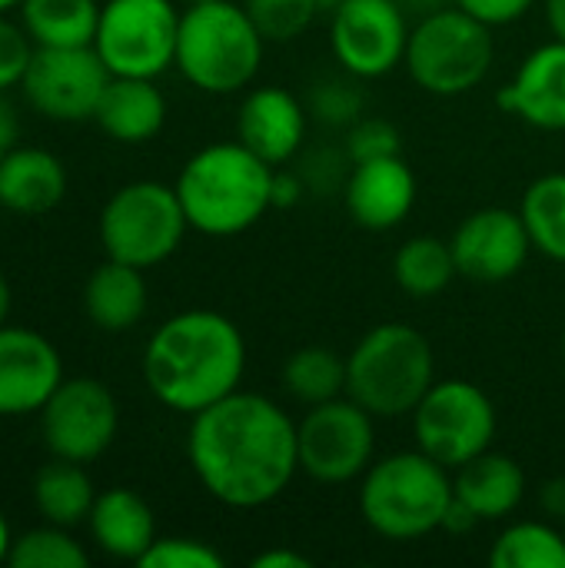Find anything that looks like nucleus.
<instances>
[{"mask_svg": "<svg viewBox=\"0 0 565 568\" xmlns=\"http://www.w3.org/2000/svg\"><path fill=\"white\" fill-rule=\"evenodd\" d=\"M186 459L210 499L260 509L280 499L300 473L296 423L263 393H230L190 416Z\"/></svg>", "mask_w": 565, "mask_h": 568, "instance_id": "f257e3e1", "label": "nucleus"}, {"mask_svg": "<svg viewBox=\"0 0 565 568\" xmlns=\"http://www.w3.org/2000/svg\"><path fill=\"white\" fill-rule=\"evenodd\" d=\"M246 373V339L240 326L216 310H186L153 329L143 349V383L153 399L180 416L240 389Z\"/></svg>", "mask_w": 565, "mask_h": 568, "instance_id": "f03ea898", "label": "nucleus"}, {"mask_svg": "<svg viewBox=\"0 0 565 568\" xmlns=\"http://www.w3.org/2000/svg\"><path fill=\"white\" fill-rule=\"evenodd\" d=\"M273 170L240 140L196 150L173 183L190 230L226 240L256 226L273 210Z\"/></svg>", "mask_w": 565, "mask_h": 568, "instance_id": "7ed1b4c3", "label": "nucleus"}, {"mask_svg": "<svg viewBox=\"0 0 565 568\" xmlns=\"http://www.w3.org/2000/svg\"><path fill=\"white\" fill-rule=\"evenodd\" d=\"M450 473L423 449L376 459L360 483L363 523L393 542H416L440 532L456 496Z\"/></svg>", "mask_w": 565, "mask_h": 568, "instance_id": "20e7f679", "label": "nucleus"}, {"mask_svg": "<svg viewBox=\"0 0 565 568\" xmlns=\"http://www.w3.org/2000/svg\"><path fill=\"white\" fill-rule=\"evenodd\" d=\"M436 383L430 339L410 323H380L346 356V396L376 419L413 416Z\"/></svg>", "mask_w": 565, "mask_h": 568, "instance_id": "39448f33", "label": "nucleus"}, {"mask_svg": "<svg viewBox=\"0 0 565 568\" xmlns=\"http://www.w3.org/2000/svg\"><path fill=\"white\" fill-rule=\"evenodd\" d=\"M266 37L256 30L243 3L210 0L180 13L173 67L203 93H236L260 73Z\"/></svg>", "mask_w": 565, "mask_h": 568, "instance_id": "423d86ee", "label": "nucleus"}, {"mask_svg": "<svg viewBox=\"0 0 565 568\" xmlns=\"http://www.w3.org/2000/svg\"><path fill=\"white\" fill-rule=\"evenodd\" d=\"M496 60L493 27L463 7H443L420 17L406 43V73L433 97H463L476 90Z\"/></svg>", "mask_w": 565, "mask_h": 568, "instance_id": "0eeeda50", "label": "nucleus"}, {"mask_svg": "<svg viewBox=\"0 0 565 568\" xmlns=\"http://www.w3.org/2000/svg\"><path fill=\"white\" fill-rule=\"evenodd\" d=\"M190 223L176 186L157 180H137L120 186L100 210V243L107 260L130 263L137 270H153L167 263Z\"/></svg>", "mask_w": 565, "mask_h": 568, "instance_id": "6e6552de", "label": "nucleus"}, {"mask_svg": "<svg viewBox=\"0 0 565 568\" xmlns=\"http://www.w3.org/2000/svg\"><path fill=\"white\" fill-rule=\"evenodd\" d=\"M410 419L416 449L453 473L483 456L500 426L493 399L470 379H436Z\"/></svg>", "mask_w": 565, "mask_h": 568, "instance_id": "1a4fd4ad", "label": "nucleus"}, {"mask_svg": "<svg viewBox=\"0 0 565 568\" xmlns=\"http://www.w3.org/2000/svg\"><path fill=\"white\" fill-rule=\"evenodd\" d=\"M180 10L173 0H107L93 50L113 77L157 80L176 60Z\"/></svg>", "mask_w": 565, "mask_h": 568, "instance_id": "9d476101", "label": "nucleus"}, {"mask_svg": "<svg viewBox=\"0 0 565 568\" xmlns=\"http://www.w3.org/2000/svg\"><path fill=\"white\" fill-rule=\"evenodd\" d=\"M300 473L323 486H346L360 479L376 456V416L350 396L310 406L296 423Z\"/></svg>", "mask_w": 565, "mask_h": 568, "instance_id": "9b49d317", "label": "nucleus"}, {"mask_svg": "<svg viewBox=\"0 0 565 568\" xmlns=\"http://www.w3.org/2000/svg\"><path fill=\"white\" fill-rule=\"evenodd\" d=\"M110 70L93 47H37L20 80L27 103L53 123L97 116Z\"/></svg>", "mask_w": 565, "mask_h": 568, "instance_id": "f8f14e48", "label": "nucleus"}, {"mask_svg": "<svg viewBox=\"0 0 565 568\" xmlns=\"http://www.w3.org/2000/svg\"><path fill=\"white\" fill-rule=\"evenodd\" d=\"M410 13L400 0H343L330 13V47L353 80H380L406 60Z\"/></svg>", "mask_w": 565, "mask_h": 568, "instance_id": "ddd939ff", "label": "nucleus"}, {"mask_svg": "<svg viewBox=\"0 0 565 568\" xmlns=\"http://www.w3.org/2000/svg\"><path fill=\"white\" fill-rule=\"evenodd\" d=\"M120 429V409L113 393L90 379V376H73L63 379L47 406L40 409V433L57 459L70 463H93L100 459Z\"/></svg>", "mask_w": 565, "mask_h": 568, "instance_id": "4468645a", "label": "nucleus"}, {"mask_svg": "<svg viewBox=\"0 0 565 568\" xmlns=\"http://www.w3.org/2000/svg\"><path fill=\"white\" fill-rule=\"evenodd\" d=\"M450 246L456 273L483 286L513 280L536 250L523 213L506 206H483L470 213L450 236Z\"/></svg>", "mask_w": 565, "mask_h": 568, "instance_id": "2eb2a0df", "label": "nucleus"}, {"mask_svg": "<svg viewBox=\"0 0 565 568\" xmlns=\"http://www.w3.org/2000/svg\"><path fill=\"white\" fill-rule=\"evenodd\" d=\"M63 383L57 346L30 326H0V419L33 416Z\"/></svg>", "mask_w": 565, "mask_h": 568, "instance_id": "dca6fc26", "label": "nucleus"}, {"mask_svg": "<svg viewBox=\"0 0 565 568\" xmlns=\"http://www.w3.org/2000/svg\"><path fill=\"white\" fill-rule=\"evenodd\" d=\"M343 203L356 226L370 233L396 230L416 206V173L403 153L353 163L343 180Z\"/></svg>", "mask_w": 565, "mask_h": 568, "instance_id": "f3484780", "label": "nucleus"}, {"mask_svg": "<svg viewBox=\"0 0 565 568\" xmlns=\"http://www.w3.org/2000/svg\"><path fill=\"white\" fill-rule=\"evenodd\" d=\"M306 103L286 87H256L243 97L236 113V140L270 166L290 163L306 140Z\"/></svg>", "mask_w": 565, "mask_h": 568, "instance_id": "a211bd4d", "label": "nucleus"}, {"mask_svg": "<svg viewBox=\"0 0 565 568\" xmlns=\"http://www.w3.org/2000/svg\"><path fill=\"white\" fill-rule=\"evenodd\" d=\"M500 106L543 133L565 130V40H549L526 53L516 77L500 90Z\"/></svg>", "mask_w": 565, "mask_h": 568, "instance_id": "6ab92c4d", "label": "nucleus"}, {"mask_svg": "<svg viewBox=\"0 0 565 568\" xmlns=\"http://www.w3.org/2000/svg\"><path fill=\"white\" fill-rule=\"evenodd\" d=\"M67 196L63 163L40 146H13L0 156V206L23 216H40Z\"/></svg>", "mask_w": 565, "mask_h": 568, "instance_id": "aec40b11", "label": "nucleus"}, {"mask_svg": "<svg viewBox=\"0 0 565 568\" xmlns=\"http://www.w3.org/2000/svg\"><path fill=\"white\" fill-rule=\"evenodd\" d=\"M453 493L480 523H500L523 506L526 473L513 456L486 449L483 456L456 469Z\"/></svg>", "mask_w": 565, "mask_h": 568, "instance_id": "412c9836", "label": "nucleus"}, {"mask_svg": "<svg viewBox=\"0 0 565 568\" xmlns=\"http://www.w3.org/2000/svg\"><path fill=\"white\" fill-rule=\"evenodd\" d=\"M87 526L93 542L120 562H140L157 539V519L150 503L123 486L97 496Z\"/></svg>", "mask_w": 565, "mask_h": 568, "instance_id": "4be33fe9", "label": "nucleus"}, {"mask_svg": "<svg viewBox=\"0 0 565 568\" xmlns=\"http://www.w3.org/2000/svg\"><path fill=\"white\" fill-rule=\"evenodd\" d=\"M93 120L117 143H147L167 123V100L147 77H110Z\"/></svg>", "mask_w": 565, "mask_h": 568, "instance_id": "5701e85b", "label": "nucleus"}, {"mask_svg": "<svg viewBox=\"0 0 565 568\" xmlns=\"http://www.w3.org/2000/svg\"><path fill=\"white\" fill-rule=\"evenodd\" d=\"M147 303H150V290L143 280V270L130 263L107 260L87 276L83 310H87V320L103 333L133 329L143 320Z\"/></svg>", "mask_w": 565, "mask_h": 568, "instance_id": "b1692460", "label": "nucleus"}, {"mask_svg": "<svg viewBox=\"0 0 565 568\" xmlns=\"http://www.w3.org/2000/svg\"><path fill=\"white\" fill-rule=\"evenodd\" d=\"M33 506L43 516V523L60 526V529H73L80 523L90 519V509L97 503L93 483L83 473V463H70V459H57L40 466L33 473Z\"/></svg>", "mask_w": 565, "mask_h": 568, "instance_id": "393cba45", "label": "nucleus"}, {"mask_svg": "<svg viewBox=\"0 0 565 568\" xmlns=\"http://www.w3.org/2000/svg\"><path fill=\"white\" fill-rule=\"evenodd\" d=\"M20 23L33 47H93L97 0H20Z\"/></svg>", "mask_w": 565, "mask_h": 568, "instance_id": "a878e982", "label": "nucleus"}, {"mask_svg": "<svg viewBox=\"0 0 565 568\" xmlns=\"http://www.w3.org/2000/svg\"><path fill=\"white\" fill-rule=\"evenodd\" d=\"M456 260L450 240L440 236H413L393 256V280L403 293L430 300L440 296L456 280Z\"/></svg>", "mask_w": 565, "mask_h": 568, "instance_id": "bb28decb", "label": "nucleus"}, {"mask_svg": "<svg viewBox=\"0 0 565 568\" xmlns=\"http://www.w3.org/2000/svg\"><path fill=\"white\" fill-rule=\"evenodd\" d=\"M283 389L303 406H320L346 396V356L330 346H303L283 363Z\"/></svg>", "mask_w": 565, "mask_h": 568, "instance_id": "cd10ccee", "label": "nucleus"}, {"mask_svg": "<svg viewBox=\"0 0 565 568\" xmlns=\"http://www.w3.org/2000/svg\"><path fill=\"white\" fill-rule=\"evenodd\" d=\"M519 213L533 236L536 253L565 263V173H546L523 193Z\"/></svg>", "mask_w": 565, "mask_h": 568, "instance_id": "c85d7f7f", "label": "nucleus"}, {"mask_svg": "<svg viewBox=\"0 0 565 568\" xmlns=\"http://www.w3.org/2000/svg\"><path fill=\"white\" fill-rule=\"evenodd\" d=\"M493 568H565V536L549 523H513L490 549Z\"/></svg>", "mask_w": 565, "mask_h": 568, "instance_id": "c756f323", "label": "nucleus"}, {"mask_svg": "<svg viewBox=\"0 0 565 568\" xmlns=\"http://www.w3.org/2000/svg\"><path fill=\"white\" fill-rule=\"evenodd\" d=\"M7 562L17 568H87V549L70 536V529L60 526H40L13 539Z\"/></svg>", "mask_w": 565, "mask_h": 568, "instance_id": "7c9ffc66", "label": "nucleus"}, {"mask_svg": "<svg viewBox=\"0 0 565 568\" xmlns=\"http://www.w3.org/2000/svg\"><path fill=\"white\" fill-rule=\"evenodd\" d=\"M243 7L253 17L256 30L266 37V43L296 40L320 17L316 0H243Z\"/></svg>", "mask_w": 565, "mask_h": 568, "instance_id": "2f4dec72", "label": "nucleus"}, {"mask_svg": "<svg viewBox=\"0 0 565 568\" xmlns=\"http://www.w3.org/2000/svg\"><path fill=\"white\" fill-rule=\"evenodd\" d=\"M310 116H316L326 126H353L363 116V93L350 80H323L310 90L306 100Z\"/></svg>", "mask_w": 565, "mask_h": 568, "instance_id": "473e14b6", "label": "nucleus"}, {"mask_svg": "<svg viewBox=\"0 0 565 568\" xmlns=\"http://www.w3.org/2000/svg\"><path fill=\"white\" fill-rule=\"evenodd\" d=\"M400 153H403V133L386 116H360L346 130L350 163H366V160H383V156H400Z\"/></svg>", "mask_w": 565, "mask_h": 568, "instance_id": "72a5a7b5", "label": "nucleus"}, {"mask_svg": "<svg viewBox=\"0 0 565 568\" xmlns=\"http://www.w3.org/2000/svg\"><path fill=\"white\" fill-rule=\"evenodd\" d=\"M143 568H223L226 559L203 539H186V536H167L153 539V546L143 552L137 562Z\"/></svg>", "mask_w": 565, "mask_h": 568, "instance_id": "f704fd0d", "label": "nucleus"}, {"mask_svg": "<svg viewBox=\"0 0 565 568\" xmlns=\"http://www.w3.org/2000/svg\"><path fill=\"white\" fill-rule=\"evenodd\" d=\"M33 40L23 30V23L17 27L13 20H7V13H0V93H7L10 87H17L30 67L33 57Z\"/></svg>", "mask_w": 565, "mask_h": 568, "instance_id": "c9c22d12", "label": "nucleus"}, {"mask_svg": "<svg viewBox=\"0 0 565 568\" xmlns=\"http://www.w3.org/2000/svg\"><path fill=\"white\" fill-rule=\"evenodd\" d=\"M456 7L480 17L490 27H506V23L523 20L536 7V0H456Z\"/></svg>", "mask_w": 565, "mask_h": 568, "instance_id": "e433bc0d", "label": "nucleus"}, {"mask_svg": "<svg viewBox=\"0 0 565 568\" xmlns=\"http://www.w3.org/2000/svg\"><path fill=\"white\" fill-rule=\"evenodd\" d=\"M306 193V180L300 170H273V190H270V200H273V210H293Z\"/></svg>", "mask_w": 565, "mask_h": 568, "instance_id": "4c0bfd02", "label": "nucleus"}, {"mask_svg": "<svg viewBox=\"0 0 565 568\" xmlns=\"http://www.w3.org/2000/svg\"><path fill=\"white\" fill-rule=\"evenodd\" d=\"M313 562L303 556V552H296V549H286V546H280V549H266V552H260L256 559H253V568H310Z\"/></svg>", "mask_w": 565, "mask_h": 568, "instance_id": "58836bf2", "label": "nucleus"}, {"mask_svg": "<svg viewBox=\"0 0 565 568\" xmlns=\"http://www.w3.org/2000/svg\"><path fill=\"white\" fill-rule=\"evenodd\" d=\"M539 506L549 519H563L565 523V476L546 479L539 489Z\"/></svg>", "mask_w": 565, "mask_h": 568, "instance_id": "ea45409f", "label": "nucleus"}, {"mask_svg": "<svg viewBox=\"0 0 565 568\" xmlns=\"http://www.w3.org/2000/svg\"><path fill=\"white\" fill-rule=\"evenodd\" d=\"M17 136H20L17 110H13V106H10V100L0 93V156H7V153L17 146Z\"/></svg>", "mask_w": 565, "mask_h": 568, "instance_id": "a19ab883", "label": "nucleus"}, {"mask_svg": "<svg viewBox=\"0 0 565 568\" xmlns=\"http://www.w3.org/2000/svg\"><path fill=\"white\" fill-rule=\"evenodd\" d=\"M546 7V23L556 40H565V0H543Z\"/></svg>", "mask_w": 565, "mask_h": 568, "instance_id": "79ce46f5", "label": "nucleus"}, {"mask_svg": "<svg viewBox=\"0 0 565 568\" xmlns=\"http://www.w3.org/2000/svg\"><path fill=\"white\" fill-rule=\"evenodd\" d=\"M406 7V13H416V17H426L433 10H443V7H453L456 0H400Z\"/></svg>", "mask_w": 565, "mask_h": 568, "instance_id": "37998d69", "label": "nucleus"}, {"mask_svg": "<svg viewBox=\"0 0 565 568\" xmlns=\"http://www.w3.org/2000/svg\"><path fill=\"white\" fill-rule=\"evenodd\" d=\"M10 546H13V539H10V526H7V519H3V513H0V562H7Z\"/></svg>", "mask_w": 565, "mask_h": 568, "instance_id": "c03bdc74", "label": "nucleus"}, {"mask_svg": "<svg viewBox=\"0 0 565 568\" xmlns=\"http://www.w3.org/2000/svg\"><path fill=\"white\" fill-rule=\"evenodd\" d=\"M7 313H10V283H7V276L0 273V326L7 323Z\"/></svg>", "mask_w": 565, "mask_h": 568, "instance_id": "a18cd8bd", "label": "nucleus"}, {"mask_svg": "<svg viewBox=\"0 0 565 568\" xmlns=\"http://www.w3.org/2000/svg\"><path fill=\"white\" fill-rule=\"evenodd\" d=\"M340 3H343V0H316V10L330 17V13H333V10H336Z\"/></svg>", "mask_w": 565, "mask_h": 568, "instance_id": "49530a36", "label": "nucleus"}, {"mask_svg": "<svg viewBox=\"0 0 565 568\" xmlns=\"http://www.w3.org/2000/svg\"><path fill=\"white\" fill-rule=\"evenodd\" d=\"M13 7H20V0H0V13H7V10H13Z\"/></svg>", "mask_w": 565, "mask_h": 568, "instance_id": "de8ad7c7", "label": "nucleus"}, {"mask_svg": "<svg viewBox=\"0 0 565 568\" xmlns=\"http://www.w3.org/2000/svg\"><path fill=\"white\" fill-rule=\"evenodd\" d=\"M193 3H210V0H186V7H193Z\"/></svg>", "mask_w": 565, "mask_h": 568, "instance_id": "09e8293b", "label": "nucleus"}, {"mask_svg": "<svg viewBox=\"0 0 565 568\" xmlns=\"http://www.w3.org/2000/svg\"><path fill=\"white\" fill-rule=\"evenodd\" d=\"M563 363H565V333H563Z\"/></svg>", "mask_w": 565, "mask_h": 568, "instance_id": "8fccbe9b", "label": "nucleus"}]
</instances>
